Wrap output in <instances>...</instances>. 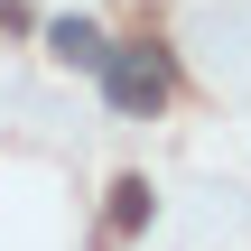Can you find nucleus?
Here are the masks:
<instances>
[{
  "label": "nucleus",
  "instance_id": "f257e3e1",
  "mask_svg": "<svg viewBox=\"0 0 251 251\" xmlns=\"http://www.w3.org/2000/svg\"><path fill=\"white\" fill-rule=\"evenodd\" d=\"M102 84H112V102H121L130 121H149V112L168 102V65H158V47H112V56H102Z\"/></svg>",
  "mask_w": 251,
  "mask_h": 251
},
{
  "label": "nucleus",
  "instance_id": "f03ea898",
  "mask_svg": "<svg viewBox=\"0 0 251 251\" xmlns=\"http://www.w3.org/2000/svg\"><path fill=\"white\" fill-rule=\"evenodd\" d=\"M47 47H56V65H102V56H112L93 19H47Z\"/></svg>",
  "mask_w": 251,
  "mask_h": 251
},
{
  "label": "nucleus",
  "instance_id": "7ed1b4c3",
  "mask_svg": "<svg viewBox=\"0 0 251 251\" xmlns=\"http://www.w3.org/2000/svg\"><path fill=\"white\" fill-rule=\"evenodd\" d=\"M149 224V177H121L112 186V233H140Z\"/></svg>",
  "mask_w": 251,
  "mask_h": 251
}]
</instances>
